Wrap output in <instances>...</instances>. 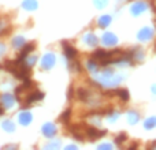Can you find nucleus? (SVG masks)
I'll use <instances>...</instances> for the list:
<instances>
[{
    "label": "nucleus",
    "instance_id": "f03ea898",
    "mask_svg": "<svg viewBox=\"0 0 156 150\" xmlns=\"http://www.w3.org/2000/svg\"><path fill=\"white\" fill-rule=\"evenodd\" d=\"M2 113H3V109H2V108H0V115H2Z\"/></svg>",
    "mask_w": 156,
    "mask_h": 150
},
{
    "label": "nucleus",
    "instance_id": "f257e3e1",
    "mask_svg": "<svg viewBox=\"0 0 156 150\" xmlns=\"http://www.w3.org/2000/svg\"><path fill=\"white\" fill-rule=\"evenodd\" d=\"M2 100H3V104L5 105V108H11L14 105V98L10 96V94H4Z\"/></svg>",
    "mask_w": 156,
    "mask_h": 150
}]
</instances>
